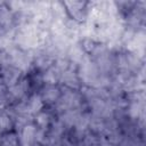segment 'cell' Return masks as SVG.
I'll use <instances>...</instances> for the list:
<instances>
[{"label": "cell", "mask_w": 146, "mask_h": 146, "mask_svg": "<svg viewBox=\"0 0 146 146\" xmlns=\"http://www.w3.org/2000/svg\"><path fill=\"white\" fill-rule=\"evenodd\" d=\"M82 105V96L78 92V90H72L65 88L64 91H62V95L59 99L56 102L55 106L58 113L68 111V110H76L80 108Z\"/></svg>", "instance_id": "1"}, {"label": "cell", "mask_w": 146, "mask_h": 146, "mask_svg": "<svg viewBox=\"0 0 146 146\" xmlns=\"http://www.w3.org/2000/svg\"><path fill=\"white\" fill-rule=\"evenodd\" d=\"M64 7L66 9L67 16L82 24L86 23L88 21V16H89V11H90V2H86V1H65L63 2Z\"/></svg>", "instance_id": "2"}, {"label": "cell", "mask_w": 146, "mask_h": 146, "mask_svg": "<svg viewBox=\"0 0 146 146\" xmlns=\"http://www.w3.org/2000/svg\"><path fill=\"white\" fill-rule=\"evenodd\" d=\"M22 73L23 71L11 63H7L0 66V79L7 88L16 84L22 79Z\"/></svg>", "instance_id": "3"}, {"label": "cell", "mask_w": 146, "mask_h": 146, "mask_svg": "<svg viewBox=\"0 0 146 146\" xmlns=\"http://www.w3.org/2000/svg\"><path fill=\"white\" fill-rule=\"evenodd\" d=\"M88 57H89V55L86 52V50L83 49L82 44L79 43V42L72 43L70 46V48L67 49V51H66V58L75 67H78Z\"/></svg>", "instance_id": "4"}, {"label": "cell", "mask_w": 146, "mask_h": 146, "mask_svg": "<svg viewBox=\"0 0 146 146\" xmlns=\"http://www.w3.org/2000/svg\"><path fill=\"white\" fill-rule=\"evenodd\" d=\"M15 25V14L9 9L6 2H0V30L3 32H9Z\"/></svg>", "instance_id": "5"}, {"label": "cell", "mask_w": 146, "mask_h": 146, "mask_svg": "<svg viewBox=\"0 0 146 146\" xmlns=\"http://www.w3.org/2000/svg\"><path fill=\"white\" fill-rule=\"evenodd\" d=\"M65 88L72 89V90H79L81 88V82L78 76V73L75 71V67L72 66L68 70L64 71L59 75V81Z\"/></svg>", "instance_id": "6"}, {"label": "cell", "mask_w": 146, "mask_h": 146, "mask_svg": "<svg viewBox=\"0 0 146 146\" xmlns=\"http://www.w3.org/2000/svg\"><path fill=\"white\" fill-rule=\"evenodd\" d=\"M29 87H30V80L27 78H22L16 84H14L13 87H9L7 89L9 99L16 100V102L22 100L23 98L26 97Z\"/></svg>", "instance_id": "7"}, {"label": "cell", "mask_w": 146, "mask_h": 146, "mask_svg": "<svg viewBox=\"0 0 146 146\" xmlns=\"http://www.w3.org/2000/svg\"><path fill=\"white\" fill-rule=\"evenodd\" d=\"M36 125L32 123L25 124L23 128H21V132L18 135L19 138V145L21 146H33L36 144Z\"/></svg>", "instance_id": "8"}, {"label": "cell", "mask_w": 146, "mask_h": 146, "mask_svg": "<svg viewBox=\"0 0 146 146\" xmlns=\"http://www.w3.org/2000/svg\"><path fill=\"white\" fill-rule=\"evenodd\" d=\"M60 95H62L60 88L56 84H44V87L41 89V92H40V97L43 104H48V105L56 104Z\"/></svg>", "instance_id": "9"}, {"label": "cell", "mask_w": 146, "mask_h": 146, "mask_svg": "<svg viewBox=\"0 0 146 146\" xmlns=\"http://www.w3.org/2000/svg\"><path fill=\"white\" fill-rule=\"evenodd\" d=\"M83 112L80 111V108H76V110H68V111H65V112H62L59 114V121L64 124V127L67 129V128H71L73 129L78 121L80 120V116Z\"/></svg>", "instance_id": "10"}, {"label": "cell", "mask_w": 146, "mask_h": 146, "mask_svg": "<svg viewBox=\"0 0 146 146\" xmlns=\"http://www.w3.org/2000/svg\"><path fill=\"white\" fill-rule=\"evenodd\" d=\"M51 115L48 112H39L35 114L34 116V124L36 125L38 129L40 130H44L47 131V129L49 128V125L51 124Z\"/></svg>", "instance_id": "11"}, {"label": "cell", "mask_w": 146, "mask_h": 146, "mask_svg": "<svg viewBox=\"0 0 146 146\" xmlns=\"http://www.w3.org/2000/svg\"><path fill=\"white\" fill-rule=\"evenodd\" d=\"M14 125L15 124H14L13 115L8 112L2 111L0 113V132L2 135L6 133V132H9Z\"/></svg>", "instance_id": "12"}, {"label": "cell", "mask_w": 146, "mask_h": 146, "mask_svg": "<svg viewBox=\"0 0 146 146\" xmlns=\"http://www.w3.org/2000/svg\"><path fill=\"white\" fill-rule=\"evenodd\" d=\"M100 137L94 132H84L80 139V146H100L102 144Z\"/></svg>", "instance_id": "13"}, {"label": "cell", "mask_w": 146, "mask_h": 146, "mask_svg": "<svg viewBox=\"0 0 146 146\" xmlns=\"http://www.w3.org/2000/svg\"><path fill=\"white\" fill-rule=\"evenodd\" d=\"M59 75L60 74L56 71V68L51 66L48 70L43 71V73L41 74V80L44 84H56L59 81Z\"/></svg>", "instance_id": "14"}, {"label": "cell", "mask_w": 146, "mask_h": 146, "mask_svg": "<svg viewBox=\"0 0 146 146\" xmlns=\"http://www.w3.org/2000/svg\"><path fill=\"white\" fill-rule=\"evenodd\" d=\"M3 107H5V106H3V105H1V104H0V113H1V112H2V110H3Z\"/></svg>", "instance_id": "15"}, {"label": "cell", "mask_w": 146, "mask_h": 146, "mask_svg": "<svg viewBox=\"0 0 146 146\" xmlns=\"http://www.w3.org/2000/svg\"><path fill=\"white\" fill-rule=\"evenodd\" d=\"M1 137H2V133L0 132V141H1Z\"/></svg>", "instance_id": "16"}, {"label": "cell", "mask_w": 146, "mask_h": 146, "mask_svg": "<svg viewBox=\"0 0 146 146\" xmlns=\"http://www.w3.org/2000/svg\"><path fill=\"white\" fill-rule=\"evenodd\" d=\"M79 146H80V145H79Z\"/></svg>", "instance_id": "17"}]
</instances>
